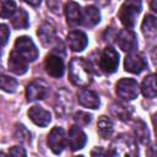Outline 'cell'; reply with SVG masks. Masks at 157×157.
I'll return each instance as SVG.
<instances>
[{
  "label": "cell",
  "mask_w": 157,
  "mask_h": 157,
  "mask_svg": "<svg viewBox=\"0 0 157 157\" xmlns=\"http://www.w3.org/2000/svg\"><path fill=\"white\" fill-rule=\"evenodd\" d=\"M69 78L78 87H86L92 82V74L88 64L82 58H74L69 65Z\"/></svg>",
  "instance_id": "6da1fadb"
},
{
  "label": "cell",
  "mask_w": 157,
  "mask_h": 157,
  "mask_svg": "<svg viewBox=\"0 0 157 157\" xmlns=\"http://www.w3.org/2000/svg\"><path fill=\"white\" fill-rule=\"evenodd\" d=\"M140 11H141V0H125L119 9L118 17L126 28L131 29L135 26Z\"/></svg>",
  "instance_id": "7a4b0ae2"
},
{
  "label": "cell",
  "mask_w": 157,
  "mask_h": 157,
  "mask_svg": "<svg viewBox=\"0 0 157 157\" xmlns=\"http://www.w3.org/2000/svg\"><path fill=\"white\" fill-rule=\"evenodd\" d=\"M139 153L136 142L128 134L119 135L112 142V155L114 156H136Z\"/></svg>",
  "instance_id": "3957f363"
},
{
  "label": "cell",
  "mask_w": 157,
  "mask_h": 157,
  "mask_svg": "<svg viewBox=\"0 0 157 157\" xmlns=\"http://www.w3.org/2000/svg\"><path fill=\"white\" fill-rule=\"evenodd\" d=\"M117 94L124 101H132L139 96L140 87L134 78H120L115 85Z\"/></svg>",
  "instance_id": "277c9868"
},
{
  "label": "cell",
  "mask_w": 157,
  "mask_h": 157,
  "mask_svg": "<svg viewBox=\"0 0 157 157\" xmlns=\"http://www.w3.org/2000/svg\"><path fill=\"white\" fill-rule=\"evenodd\" d=\"M119 64V54L110 47L103 49V52L99 54L98 65L99 69L105 74H113Z\"/></svg>",
  "instance_id": "5b68a950"
},
{
  "label": "cell",
  "mask_w": 157,
  "mask_h": 157,
  "mask_svg": "<svg viewBox=\"0 0 157 157\" xmlns=\"http://www.w3.org/2000/svg\"><path fill=\"white\" fill-rule=\"evenodd\" d=\"M15 50L21 54L27 61H34L38 58V50L37 47L34 45L33 40L27 37V36H22L18 37L15 42Z\"/></svg>",
  "instance_id": "8992f818"
},
{
  "label": "cell",
  "mask_w": 157,
  "mask_h": 157,
  "mask_svg": "<svg viewBox=\"0 0 157 157\" xmlns=\"http://www.w3.org/2000/svg\"><path fill=\"white\" fill-rule=\"evenodd\" d=\"M147 66V61L146 58L141 54V53H129V55H126L125 60H124V67L126 71L131 72V74H140L141 71H144Z\"/></svg>",
  "instance_id": "52a82bcc"
},
{
  "label": "cell",
  "mask_w": 157,
  "mask_h": 157,
  "mask_svg": "<svg viewBox=\"0 0 157 157\" xmlns=\"http://www.w3.org/2000/svg\"><path fill=\"white\" fill-rule=\"evenodd\" d=\"M48 146L49 148L55 153V155H59L64 147H65V144H66V139H65V131L63 128H59V126H55L52 129V131L49 132L48 135Z\"/></svg>",
  "instance_id": "ba28073f"
},
{
  "label": "cell",
  "mask_w": 157,
  "mask_h": 157,
  "mask_svg": "<svg viewBox=\"0 0 157 157\" xmlns=\"http://www.w3.org/2000/svg\"><path fill=\"white\" fill-rule=\"evenodd\" d=\"M117 44L124 52L131 53L137 48V39L131 29H121L117 36Z\"/></svg>",
  "instance_id": "9c48e42d"
},
{
  "label": "cell",
  "mask_w": 157,
  "mask_h": 157,
  "mask_svg": "<svg viewBox=\"0 0 157 157\" xmlns=\"http://www.w3.org/2000/svg\"><path fill=\"white\" fill-rule=\"evenodd\" d=\"M47 94V85L40 80H33L27 85L26 97L28 102L43 99Z\"/></svg>",
  "instance_id": "30bf717a"
},
{
  "label": "cell",
  "mask_w": 157,
  "mask_h": 157,
  "mask_svg": "<svg viewBox=\"0 0 157 157\" xmlns=\"http://www.w3.org/2000/svg\"><path fill=\"white\" fill-rule=\"evenodd\" d=\"M45 71L52 76V77H61L64 74V61L60 56L50 54L45 58L44 61Z\"/></svg>",
  "instance_id": "8fae6325"
},
{
  "label": "cell",
  "mask_w": 157,
  "mask_h": 157,
  "mask_svg": "<svg viewBox=\"0 0 157 157\" xmlns=\"http://www.w3.org/2000/svg\"><path fill=\"white\" fill-rule=\"evenodd\" d=\"M67 144L69 147L72 151L80 150L85 146L86 144V134L80 129V126L74 125L70 128L69 134H67Z\"/></svg>",
  "instance_id": "7c38bea8"
},
{
  "label": "cell",
  "mask_w": 157,
  "mask_h": 157,
  "mask_svg": "<svg viewBox=\"0 0 157 157\" xmlns=\"http://www.w3.org/2000/svg\"><path fill=\"white\" fill-rule=\"evenodd\" d=\"M65 16H66V21L70 26H77L81 25L82 21V10L78 4H76L75 1H69L65 4Z\"/></svg>",
  "instance_id": "4fadbf2b"
},
{
  "label": "cell",
  "mask_w": 157,
  "mask_h": 157,
  "mask_svg": "<svg viewBox=\"0 0 157 157\" xmlns=\"http://www.w3.org/2000/svg\"><path fill=\"white\" fill-rule=\"evenodd\" d=\"M28 117L38 126H47L50 123V120H52L50 113L48 110H45L44 108L38 107V105H34V107L29 108Z\"/></svg>",
  "instance_id": "5bb4252c"
},
{
  "label": "cell",
  "mask_w": 157,
  "mask_h": 157,
  "mask_svg": "<svg viewBox=\"0 0 157 157\" xmlns=\"http://www.w3.org/2000/svg\"><path fill=\"white\" fill-rule=\"evenodd\" d=\"M9 69L16 75H23L27 71V60L15 49L9 55Z\"/></svg>",
  "instance_id": "9a60e30c"
},
{
  "label": "cell",
  "mask_w": 157,
  "mask_h": 157,
  "mask_svg": "<svg viewBox=\"0 0 157 157\" xmlns=\"http://www.w3.org/2000/svg\"><path fill=\"white\" fill-rule=\"evenodd\" d=\"M88 43L87 36L82 31H72L67 34V44L74 52H81Z\"/></svg>",
  "instance_id": "2e32d148"
},
{
  "label": "cell",
  "mask_w": 157,
  "mask_h": 157,
  "mask_svg": "<svg viewBox=\"0 0 157 157\" xmlns=\"http://www.w3.org/2000/svg\"><path fill=\"white\" fill-rule=\"evenodd\" d=\"M77 99L81 105L91 109H97L99 107V97L96 92L91 90H81L77 93Z\"/></svg>",
  "instance_id": "e0dca14e"
},
{
  "label": "cell",
  "mask_w": 157,
  "mask_h": 157,
  "mask_svg": "<svg viewBox=\"0 0 157 157\" xmlns=\"http://www.w3.org/2000/svg\"><path fill=\"white\" fill-rule=\"evenodd\" d=\"M71 108V98L70 93L65 90H60L56 93V99H55V112L58 115H65L67 110Z\"/></svg>",
  "instance_id": "ac0fdd59"
},
{
  "label": "cell",
  "mask_w": 157,
  "mask_h": 157,
  "mask_svg": "<svg viewBox=\"0 0 157 157\" xmlns=\"http://www.w3.org/2000/svg\"><path fill=\"white\" fill-rule=\"evenodd\" d=\"M101 21V13L98 9L93 5L86 6L85 10H82V21L81 25L85 27H93Z\"/></svg>",
  "instance_id": "d6986e66"
},
{
  "label": "cell",
  "mask_w": 157,
  "mask_h": 157,
  "mask_svg": "<svg viewBox=\"0 0 157 157\" xmlns=\"http://www.w3.org/2000/svg\"><path fill=\"white\" fill-rule=\"evenodd\" d=\"M37 36L39 37V40L43 45H49L56 39V32L55 28L50 23H43L37 31Z\"/></svg>",
  "instance_id": "ffe728a7"
},
{
  "label": "cell",
  "mask_w": 157,
  "mask_h": 157,
  "mask_svg": "<svg viewBox=\"0 0 157 157\" xmlns=\"http://www.w3.org/2000/svg\"><path fill=\"white\" fill-rule=\"evenodd\" d=\"M141 92L146 98L157 97V75H148L141 83Z\"/></svg>",
  "instance_id": "44dd1931"
},
{
  "label": "cell",
  "mask_w": 157,
  "mask_h": 157,
  "mask_svg": "<svg viewBox=\"0 0 157 157\" xmlns=\"http://www.w3.org/2000/svg\"><path fill=\"white\" fill-rule=\"evenodd\" d=\"M110 112L115 118L120 120H129L132 115V108L121 102H114L110 105Z\"/></svg>",
  "instance_id": "7402d4cb"
},
{
  "label": "cell",
  "mask_w": 157,
  "mask_h": 157,
  "mask_svg": "<svg viewBox=\"0 0 157 157\" xmlns=\"http://www.w3.org/2000/svg\"><path fill=\"white\" fill-rule=\"evenodd\" d=\"M141 31L145 37L155 38L157 37V18L151 15H146L141 23Z\"/></svg>",
  "instance_id": "603a6c76"
},
{
  "label": "cell",
  "mask_w": 157,
  "mask_h": 157,
  "mask_svg": "<svg viewBox=\"0 0 157 157\" xmlns=\"http://www.w3.org/2000/svg\"><path fill=\"white\" fill-rule=\"evenodd\" d=\"M97 131H98V135L102 137V139H108L112 136L113 131H114V126H113V121L105 117V115H102L99 117L98 119V123H97Z\"/></svg>",
  "instance_id": "cb8c5ba5"
},
{
  "label": "cell",
  "mask_w": 157,
  "mask_h": 157,
  "mask_svg": "<svg viewBox=\"0 0 157 157\" xmlns=\"http://www.w3.org/2000/svg\"><path fill=\"white\" fill-rule=\"evenodd\" d=\"M134 132H135V136L136 139L139 140V142L146 145L150 142V132H148V129L146 126V124L142 121V120H137L135 123V126H134Z\"/></svg>",
  "instance_id": "d4e9b609"
},
{
  "label": "cell",
  "mask_w": 157,
  "mask_h": 157,
  "mask_svg": "<svg viewBox=\"0 0 157 157\" xmlns=\"http://www.w3.org/2000/svg\"><path fill=\"white\" fill-rule=\"evenodd\" d=\"M11 23L15 28L17 29H22V28H27L28 27V15L23 9H18L16 10V12L12 15L11 18Z\"/></svg>",
  "instance_id": "484cf974"
},
{
  "label": "cell",
  "mask_w": 157,
  "mask_h": 157,
  "mask_svg": "<svg viewBox=\"0 0 157 157\" xmlns=\"http://www.w3.org/2000/svg\"><path fill=\"white\" fill-rule=\"evenodd\" d=\"M13 137H15V140H17L20 142H23V144H29L31 142V134L26 129V126L22 125V124H16L15 125Z\"/></svg>",
  "instance_id": "4316f807"
},
{
  "label": "cell",
  "mask_w": 157,
  "mask_h": 157,
  "mask_svg": "<svg viewBox=\"0 0 157 157\" xmlns=\"http://www.w3.org/2000/svg\"><path fill=\"white\" fill-rule=\"evenodd\" d=\"M0 85H1V90L5 91V92H9V93H12L16 91L17 88V81L7 75H1V78H0Z\"/></svg>",
  "instance_id": "83f0119b"
},
{
  "label": "cell",
  "mask_w": 157,
  "mask_h": 157,
  "mask_svg": "<svg viewBox=\"0 0 157 157\" xmlns=\"http://www.w3.org/2000/svg\"><path fill=\"white\" fill-rule=\"evenodd\" d=\"M1 4V17L6 18V17H11L15 12H16V4L12 0H0Z\"/></svg>",
  "instance_id": "f1b7e54d"
},
{
  "label": "cell",
  "mask_w": 157,
  "mask_h": 157,
  "mask_svg": "<svg viewBox=\"0 0 157 157\" xmlns=\"http://www.w3.org/2000/svg\"><path fill=\"white\" fill-rule=\"evenodd\" d=\"M74 121L78 126H85V125L90 124V121H91V114H88L86 112H76L74 114Z\"/></svg>",
  "instance_id": "f546056e"
},
{
  "label": "cell",
  "mask_w": 157,
  "mask_h": 157,
  "mask_svg": "<svg viewBox=\"0 0 157 157\" xmlns=\"http://www.w3.org/2000/svg\"><path fill=\"white\" fill-rule=\"evenodd\" d=\"M0 34H1V47H4L7 42L9 36H10V31L7 29V26L4 23L0 26Z\"/></svg>",
  "instance_id": "4dcf8cb0"
},
{
  "label": "cell",
  "mask_w": 157,
  "mask_h": 157,
  "mask_svg": "<svg viewBox=\"0 0 157 157\" xmlns=\"http://www.w3.org/2000/svg\"><path fill=\"white\" fill-rule=\"evenodd\" d=\"M9 155L15 156V157H20V156H26V151L23 150V147L20 146H13L12 148H10Z\"/></svg>",
  "instance_id": "1f68e13d"
},
{
  "label": "cell",
  "mask_w": 157,
  "mask_h": 157,
  "mask_svg": "<svg viewBox=\"0 0 157 157\" xmlns=\"http://www.w3.org/2000/svg\"><path fill=\"white\" fill-rule=\"evenodd\" d=\"M47 5H48V7H49L53 12H56V11L59 10L60 1H59V0H48V1H47Z\"/></svg>",
  "instance_id": "d6a6232c"
},
{
  "label": "cell",
  "mask_w": 157,
  "mask_h": 157,
  "mask_svg": "<svg viewBox=\"0 0 157 157\" xmlns=\"http://www.w3.org/2000/svg\"><path fill=\"white\" fill-rule=\"evenodd\" d=\"M23 1L27 2V4L31 5V6H38V5L40 4L42 0H23Z\"/></svg>",
  "instance_id": "836d02e7"
},
{
  "label": "cell",
  "mask_w": 157,
  "mask_h": 157,
  "mask_svg": "<svg viewBox=\"0 0 157 157\" xmlns=\"http://www.w3.org/2000/svg\"><path fill=\"white\" fill-rule=\"evenodd\" d=\"M152 123H153V126H155V130H156V134H157V113L153 114V117H152Z\"/></svg>",
  "instance_id": "e575fe53"
},
{
  "label": "cell",
  "mask_w": 157,
  "mask_h": 157,
  "mask_svg": "<svg viewBox=\"0 0 157 157\" xmlns=\"http://www.w3.org/2000/svg\"><path fill=\"white\" fill-rule=\"evenodd\" d=\"M151 9L157 12V0H151Z\"/></svg>",
  "instance_id": "d590c367"
},
{
  "label": "cell",
  "mask_w": 157,
  "mask_h": 157,
  "mask_svg": "<svg viewBox=\"0 0 157 157\" xmlns=\"http://www.w3.org/2000/svg\"><path fill=\"white\" fill-rule=\"evenodd\" d=\"M96 1L98 2V5H101V6H105L107 4H109L110 0H96Z\"/></svg>",
  "instance_id": "8d00e7d4"
},
{
  "label": "cell",
  "mask_w": 157,
  "mask_h": 157,
  "mask_svg": "<svg viewBox=\"0 0 157 157\" xmlns=\"http://www.w3.org/2000/svg\"><path fill=\"white\" fill-rule=\"evenodd\" d=\"M156 75H157V74H156Z\"/></svg>",
  "instance_id": "74e56055"
}]
</instances>
